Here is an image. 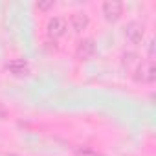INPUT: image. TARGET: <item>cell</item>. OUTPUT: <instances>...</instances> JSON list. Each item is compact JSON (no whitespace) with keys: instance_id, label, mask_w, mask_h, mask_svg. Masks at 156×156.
I'll list each match as a JSON object with an SVG mask.
<instances>
[{"instance_id":"8fae6325","label":"cell","mask_w":156,"mask_h":156,"mask_svg":"<svg viewBox=\"0 0 156 156\" xmlns=\"http://www.w3.org/2000/svg\"><path fill=\"white\" fill-rule=\"evenodd\" d=\"M147 51H149V57H151L149 61H152V57H154V41L152 39L147 42Z\"/></svg>"},{"instance_id":"52a82bcc","label":"cell","mask_w":156,"mask_h":156,"mask_svg":"<svg viewBox=\"0 0 156 156\" xmlns=\"http://www.w3.org/2000/svg\"><path fill=\"white\" fill-rule=\"evenodd\" d=\"M88 22L90 20H88V15L87 13L77 11V13H72L70 15V20L66 24H70V28H72L73 33H81V31H85L88 28Z\"/></svg>"},{"instance_id":"5b68a950","label":"cell","mask_w":156,"mask_h":156,"mask_svg":"<svg viewBox=\"0 0 156 156\" xmlns=\"http://www.w3.org/2000/svg\"><path fill=\"white\" fill-rule=\"evenodd\" d=\"M123 15V4L118 0H107L103 4V17L108 22H116L119 20V17Z\"/></svg>"},{"instance_id":"3957f363","label":"cell","mask_w":156,"mask_h":156,"mask_svg":"<svg viewBox=\"0 0 156 156\" xmlns=\"http://www.w3.org/2000/svg\"><path fill=\"white\" fill-rule=\"evenodd\" d=\"M123 35H125L127 42H130V44H140V42L143 41V37H145V26H143L141 22L132 20V22H129V24L125 26Z\"/></svg>"},{"instance_id":"7a4b0ae2","label":"cell","mask_w":156,"mask_h":156,"mask_svg":"<svg viewBox=\"0 0 156 156\" xmlns=\"http://www.w3.org/2000/svg\"><path fill=\"white\" fill-rule=\"evenodd\" d=\"M68 30V24H66V19L64 17H51L46 24V35L51 39V41H57L61 39Z\"/></svg>"},{"instance_id":"30bf717a","label":"cell","mask_w":156,"mask_h":156,"mask_svg":"<svg viewBox=\"0 0 156 156\" xmlns=\"http://www.w3.org/2000/svg\"><path fill=\"white\" fill-rule=\"evenodd\" d=\"M39 11H50V9H53L55 8V2H53V0H39V2H37V6H35Z\"/></svg>"},{"instance_id":"8992f818","label":"cell","mask_w":156,"mask_h":156,"mask_svg":"<svg viewBox=\"0 0 156 156\" xmlns=\"http://www.w3.org/2000/svg\"><path fill=\"white\" fill-rule=\"evenodd\" d=\"M6 70L15 77H26V75L31 73V66L24 59H13V61L6 62Z\"/></svg>"},{"instance_id":"4fadbf2b","label":"cell","mask_w":156,"mask_h":156,"mask_svg":"<svg viewBox=\"0 0 156 156\" xmlns=\"http://www.w3.org/2000/svg\"><path fill=\"white\" fill-rule=\"evenodd\" d=\"M9 156H15V154H9Z\"/></svg>"},{"instance_id":"277c9868","label":"cell","mask_w":156,"mask_h":156,"mask_svg":"<svg viewBox=\"0 0 156 156\" xmlns=\"http://www.w3.org/2000/svg\"><path fill=\"white\" fill-rule=\"evenodd\" d=\"M96 53V42L94 39H83L79 41V44H77L75 48V59L77 61H88L92 59Z\"/></svg>"},{"instance_id":"7c38bea8","label":"cell","mask_w":156,"mask_h":156,"mask_svg":"<svg viewBox=\"0 0 156 156\" xmlns=\"http://www.w3.org/2000/svg\"><path fill=\"white\" fill-rule=\"evenodd\" d=\"M8 114H9V112H8V108L4 107V103H0V119H6Z\"/></svg>"},{"instance_id":"6da1fadb","label":"cell","mask_w":156,"mask_h":156,"mask_svg":"<svg viewBox=\"0 0 156 156\" xmlns=\"http://www.w3.org/2000/svg\"><path fill=\"white\" fill-rule=\"evenodd\" d=\"M132 79L141 85H151L156 81V66L154 61H141L138 68L132 72Z\"/></svg>"},{"instance_id":"9c48e42d","label":"cell","mask_w":156,"mask_h":156,"mask_svg":"<svg viewBox=\"0 0 156 156\" xmlns=\"http://www.w3.org/2000/svg\"><path fill=\"white\" fill-rule=\"evenodd\" d=\"M75 156H103V154L98 152V151L92 149V147H85V145H81V147H75Z\"/></svg>"},{"instance_id":"ba28073f","label":"cell","mask_w":156,"mask_h":156,"mask_svg":"<svg viewBox=\"0 0 156 156\" xmlns=\"http://www.w3.org/2000/svg\"><path fill=\"white\" fill-rule=\"evenodd\" d=\"M140 62H141V59H140V55L136 51H125L121 55V66H123V70H127L130 73L138 68Z\"/></svg>"}]
</instances>
